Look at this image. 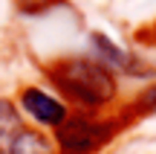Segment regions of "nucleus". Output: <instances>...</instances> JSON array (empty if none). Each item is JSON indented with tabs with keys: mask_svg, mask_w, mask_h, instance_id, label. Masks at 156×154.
Segmentation results:
<instances>
[{
	"mask_svg": "<svg viewBox=\"0 0 156 154\" xmlns=\"http://www.w3.org/2000/svg\"><path fill=\"white\" fill-rule=\"evenodd\" d=\"M49 79L67 99L87 108L113 102L116 96V79L107 64L90 61V58H64L49 67Z\"/></svg>",
	"mask_w": 156,
	"mask_h": 154,
	"instance_id": "nucleus-1",
	"label": "nucleus"
},
{
	"mask_svg": "<svg viewBox=\"0 0 156 154\" xmlns=\"http://www.w3.org/2000/svg\"><path fill=\"white\" fill-rule=\"evenodd\" d=\"M119 131L116 119H87V116H69L55 128L58 154H93L101 145H107Z\"/></svg>",
	"mask_w": 156,
	"mask_h": 154,
	"instance_id": "nucleus-2",
	"label": "nucleus"
},
{
	"mask_svg": "<svg viewBox=\"0 0 156 154\" xmlns=\"http://www.w3.org/2000/svg\"><path fill=\"white\" fill-rule=\"evenodd\" d=\"M20 105L26 108L29 116H35L38 122H44V125H61L64 119H67V111H64V105L58 102V99H52L49 93L38 90V87H26V90L20 93Z\"/></svg>",
	"mask_w": 156,
	"mask_h": 154,
	"instance_id": "nucleus-3",
	"label": "nucleus"
},
{
	"mask_svg": "<svg viewBox=\"0 0 156 154\" xmlns=\"http://www.w3.org/2000/svg\"><path fill=\"white\" fill-rule=\"evenodd\" d=\"M23 131H26V125L20 122V116L12 108V102L0 99V154H9Z\"/></svg>",
	"mask_w": 156,
	"mask_h": 154,
	"instance_id": "nucleus-4",
	"label": "nucleus"
},
{
	"mask_svg": "<svg viewBox=\"0 0 156 154\" xmlns=\"http://www.w3.org/2000/svg\"><path fill=\"white\" fill-rule=\"evenodd\" d=\"M93 47H95V50H98L110 64H116V67L127 70V73H142V67L136 64V58H133V55H127L124 50H119V47L113 44L110 38H104V35H93Z\"/></svg>",
	"mask_w": 156,
	"mask_h": 154,
	"instance_id": "nucleus-5",
	"label": "nucleus"
},
{
	"mask_svg": "<svg viewBox=\"0 0 156 154\" xmlns=\"http://www.w3.org/2000/svg\"><path fill=\"white\" fill-rule=\"evenodd\" d=\"M9 154H52V145L46 143L41 134H35V131H23L20 137H17V143L12 145V151Z\"/></svg>",
	"mask_w": 156,
	"mask_h": 154,
	"instance_id": "nucleus-6",
	"label": "nucleus"
},
{
	"mask_svg": "<svg viewBox=\"0 0 156 154\" xmlns=\"http://www.w3.org/2000/svg\"><path fill=\"white\" fill-rule=\"evenodd\" d=\"M136 114H156V85H151L147 90H142L133 102Z\"/></svg>",
	"mask_w": 156,
	"mask_h": 154,
	"instance_id": "nucleus-7",
	"label": "nucleus"
},
{
	"mask_svg": "<svg viewBox=\"0 0 156 154\" xmlns=\"http://www.w3.org/2000/svg\"><path fill=\"white\" fill-rule=\"evenodd\" d=\"M15 3H17V9L26 12V15H41V12L52 9L58 0H15Z\"/></svg>",
	"mask_w": 156,
	"mask_h": 154,
	"instance_id": "nucleus-8",
	"label": "nucleus"
},
{
	"mask_svg": "<svg viewBox=\"0 0 156 154\" xmlns=\"http://www.w3.org/2000/svg\"><path fill=\"white\" fill-rule=\"evenodd\" d=\"M142 41H151V44H156V23L151 26V35H139Z\"/></svg>",
	"mask_w": 156,
	"mask_h": 154,
	"instance_id": "nucleus-9",
	"label": "nucleus"
}]
</instances>
